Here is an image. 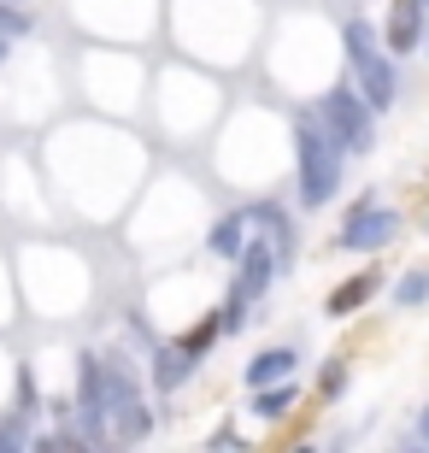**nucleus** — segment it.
Returning <instances> with one entry per match:
<instances>
[{
  "label": "nucleus",
  "instance_id": "nucleus-2",
  "mask_svg": "<svg viewBox=\"0 0 429 453\" xmlns=\"http://www.w3.org/2000/svg\"><path fill=\"white\" fill-rule=\"evenodd\" d=\"M295 159H300V201L306 206H330L335 188H341V148L330 142V130H318L312 118H300Z\"/></svg>",
  "mask_w": 429,
  "mask_h": 453
},
{
  "label": "nucleus",
  "instance_id": "nucleus-17",
  "mask_svg": "<svg viewBox=\"0 0 429 453\" xmlns=\"http://www.w3.org/2000/svg\"><path fill=\"white\" fill-rule=\"evenodd\" d=\"M418 436H424V441H429V412H424V430H418Z\"/></svg>",
  "mask_w": 429,
  "mask_h": 453
},
{
  "label": "nucleus",
  "instance_id": "nucleus-10",
  "mask_svg": "<svg viewBox=\"0 0 429 453\" xmlns=\"http://www.w3.org/2000/svg\"><path fill=\"white\" fill-rule=\"evenodd\" d=\"M288 406H295V377H282V383H264V388H259V401H253V412H259V418H282Z\"/></svg>",
  "mask_w": 429,
  "mask_h": 453
},
{
  "label": "nucleus",
  "instance_id": "nucleus-9",
  "mask_svg": "<svg viewBox=\"0 0 429 453\" xmlns=\"http://www.w3.org/2000/svg\"><path fill=\"white\" fill-rule=\"evenodd\" d=\"M377 283H382V277H371V271H364V277H353L347 288H335L330 301H324V306H330V319H341V312H359V306L377 295Z\"/></svg>",
  "mask_w": 429,
  "mask_h": 453
},
{
  "label": "nucleus",
  "instance_id": "nucleus-5",
  "mask_svg": "<svg viewBox=\"0 0 429 453\" xmlns=\"http://www.w3.org/2000/svg\"><path fill=\"white\" fill-rule=\"evenodd\" d=\"M241 271H235V288H230V301H241V306H253L271 288V271H277V253L264 248V242H241Z\"/></svg>",
  "mask_w": 429,
  "mask_h": 453
},
{
  "label": "nucleus",
  "instance_id": "nucleus-1",
  "mask_svg": "<svg viewBox=\"0 0 429 453\" xmlns=\"http://www.w3.org/2000/svg\"><path fill=\"white\" fill-rule=\"evenodd\" d=\"M347 59H353V77H359V101L371 106V112H388L400 95V77L395 65H388V53L377 48V30L364 24V18H347Z\"/></svg>",
  "mask_w": 429,
  "mask_h": 453
},
{
  "label": "nucleus",
  "instance_id": "nucleus-19",
  "mask_svg": "<svg viewBox=\"0 0 429 453\" xmlns=\"http://www.w3.org/2000/svg\"><path fill=\"white\" fill-rule=\"evenodd\" d=\"M424 6H429V0H424Z\"/></svg>",
  "mask_w": 429,
  "mask_h": 453
},
{
  "label": "nucleus",
  "instance_id": "nucleus-12",
  "mask_svg": "<svg viewBox=\"0 0 429 453\" xmlns=\"http://www.w3.org/2000/svg\"><path fill=\"white\" fill-rule=\"evenodd\" d=\"M395 301H400V306H424V301H429V271H412V277H400Z\"/></svg>",
  "mask_w": 429,
  "mask_h": 453
},
{
  "label": "nucleus",
  "instance_id": "nucleus-3",
  "mask_svg": "<svg viewBox=\"0 0 429 453\" xmlns=\"http://www.w3.org/2000/svg\"><path fill=\"white\" fill-rule=\"evenodd\" d=\"M324 124H330V142L347 153H371L377 148V130H371V106L359 101V95H330L324 101Z\"/></svg>",
  "mask_w": 429,
  "mask_h": 453
},
{
  "label": "nucleus",
  "instance_id": "nucleus-7",
  "mask_svg": "<svg viewBox=\"0 0 429 453\" xmlns=\"http://www.w3.org/2000/svg\"><path fill=\"white\" fill-rule=\"evenodd\" d=\"M295 377V348H264L248 359V388H264V383H282Z\"/></svg>",
  "mask_w": 429,
  "mask_h": 453
},
{
  "label": "nucleus",
  "instance_id": "nucleus-4",
  "mask_svg": "<svg viewBox=\"0 0 429 453\" xmlns=\"http://www.w3.org/2000/svg\"><path fill=\"white\" fill-rule=\"evenodd\" d=\"M400 235V219L388 212V206H359L353 219H347V230H341V248L347 253H377V248H388Z\"/></svg>",
  "mask_w": 429,
  "mask_h": 453
},
{
  "label": "nucleus",
  "instance_id": "nucleus-6",
  "mask_svg": "<svg viewBox=\"0 0 429 453\" xmlns=\"http://www.w3.org/2000/svg\"><path fill=\"white\" fill-rule=\"evenodd\" d=\"M424 42V0H395L388 6V53H412Z\"/></svg>",
  "mask_w": 429,
  "mask_h": 453
},
{
  "label": "nucleus",
  "instance_id": "nucleus-13",
  "mask_svg": "<svg viewBox=\"0 0 429 453\" xmlns=\"http://www.w3.org/2000/svg\"><path fill=\"white\" fill-rule=\"evenodd\" d=\"M118 418H124V441H142V436H148V412H142L135 401L118 406Z\"/></svg>",
  "mask_w": 429,
  "mask_h": 453
},
{
  "label": "nucleus",
  "instance_id": "nucleus-8",
  "mask_svg": "<svg viewBox=\"0 0 429 453\" xmlns=\"http://www.w3.org/2000/svg\"><path fill=\"white\" fill-rule=\"evenodd\" d=\"M188 371H195V353H188V348H159V353H153V383H159V388H182V383H188Z\"/></svg>",
  "mask_w": 429,
  "mask_h": 453
},
{
  "label": "nucleus",
  "instance_id": "nucleus-15",
  "mask_svg": "<svg viewBox=\"0 0 429 453\" xmlns=\"http://www.w3.org/2000/svg\"><path fill=\"white\" fill-rule=\"evenodd\" d=\"M318 388H324V395H341V388H347V365H341V359H330V365H324Z\"/></svg>",
  "mask_w": 429,
  "mask_h": 453
},
{
  "label": "nucleus",
  "instance_id": "nucleus-11",
  "mask_svg": "<svg viewBox=\"0 0 429 453\" xmlns=\"http://www.w3.org/2000/svg\"><path fill=\"white\" fill-rule=\"evenodd\" d=\"M241 242H248V224H241V219H224L212 230V253H218V259H235V253H241Z\"/></svg>",
  "mask_w": 429,
  "mask_h": 453
},
{
  "label": "nucleus",
  "instance_id": "nucleus-18",
  "mask_svg": "<svg viewBox=\"0 0 429 453\" xmlns=\"http://www.w3.org/2000/svg\"><path fill=\"white\" fill-rule=\"evenodd\" d=\"M0 59H6V42H0Z\"/></svg>",
  "mask_w": 429,
  "mask_h": 453
},
{
  "label": "nucleus",
  "instance_id": "nucleus-14",
  "mask_svg": "<svg viewBox=\"0 0 429 453\" xmlns=\"http://www.w3.org/2000/svg\"><path fill=\"white\" fill-rule=\"evenodd\" d=\"M24 30H30V18L18 12L12 0H0V42H12V35H24Z\"/></svg>",
  "mask_w": 429,
  "mask_h": 453
},
{
  "label": "nucleus",
  "instance_id": "nucleus-16",
  "mask_svg": "<svg viewBox=\"0 0 429 453\" xmlns=\"http://www.w3.org/2000/svg\"><path fill=\"white\" fill-rule=\"evenodd\" d=\"M6 448H24V424H6V430H0V453H6Z\"/></svg>",
  "mask_w": 429,
  "mask_h": 453
}]
</instances>
